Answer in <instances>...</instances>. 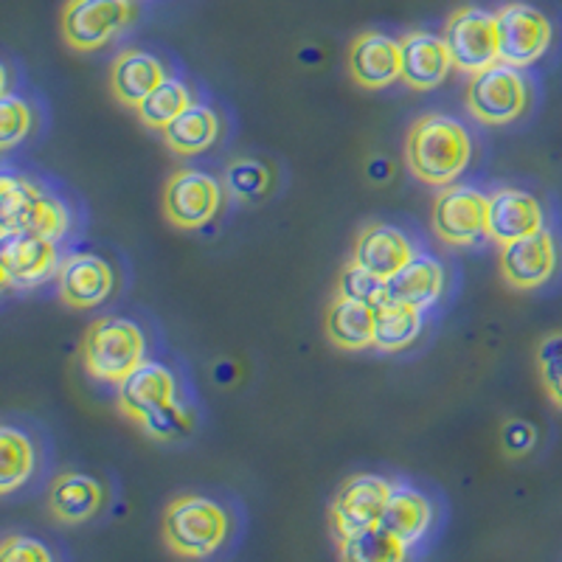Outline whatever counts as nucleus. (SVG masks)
Wrapping results in <instances>:
<instances>
[{
    "instance_id": "1",
    "label": "nucleus",
    "mask_w": 562,
    "mask_h": 562,
    "mask_svg": "<svg viewBox=\"0 0 562 562\" xmlns=\"http://www.w3.org/2000/svg\"><path fill=\"white\" fill-rule=\"evenodd\" d=\"M470 158V133L450 115H425L405 138V160L422 183L450 186L464 175Z\"/></svg>"
},
{
    "instance_id": "2",
    "label": "nucleus",
    "mask_w": 562,
    "mask_h": 562,
    "mask_svg": "<svg viewBox=\"0 0 562 562\" xmlns=\"http://www.w3.org/2000/svg\"><path fill=\"white\" fill-rule=\"evenodd\" d=\"M0 237H48L59 239L68 231L70 214L57 198L23 178L0 180Z\"/></svg>"
},
{
    "instance_id": "3",
    "label": "nucleus",
    "mask_w": 562,
    "mask_h": 562,
    "mask_svg": "<svg viewBox=\"0 0 562 562\" xmlns=\"http://www.w3.org/2000/svg\"><path fill=\"white\" fill-rule=\"evenodd\" d=\"M82 360L90 378L119 385L135 366L147 360V338L135 321L102 318L85 335Z\"/></svg>"
},
{
    "instance_id": "4",
    "label": "nucleus",
    "mask_w": 562,
    "mask_h": 562,
    "mask_svg": "<svg viewBox=\"0 0 562 562\" xmlns=\"http://www.w3.org/2000/svg\"><path fill=\"white\" fill-rule=\"evenodd\" d=\"M228 537V515L220 504L200 495H183L164 512V540L175 554L209 557Z\"/></svg>"
},
{
    "instance_id": "5",
    "label": "nucleus",
    "mask_w": 562,
    "mask_h": 562,
    "mask_svg": "<svg viewBox=\"0 0 562 562\" xmlns=\"http://www.w3.org/2000/svg\"><path fill=\"white\" fill-rule=\"evenodd\" d=\"M467 108L484 124L515 122L529 108V82L515 65H490L470 79Z\"/></svg>"
},
{
    "instance_id": "6",
    "label": "nucleus",
    "mask_w": 562,
    "mask_h": 562,
    "mask_svg": "<svg viewBox=\"0 0 562 562\" xmlns=\"http://www.w3.org/2000/svg\"><path fill=\"white\" fill-rule=\"evenodd\" d=\"M445 40H448L456 68L470 74V77L490 68V65L501 63L498 14L486 12V9H456L448 23H445Z\"/></svg>"
},
{
    "instance_id": "7",
    "label": "nucleus",
    "mask_w": 562,
    "mask_h": 562,
    "mask_svg": "<svg viewBox=\"0 0 562 562\" xmlns=\"http://www.w3.org/2000/svg\"><path fill=\"white\" fill-rule=\"evenodd\" d=\"M133 14V0H68L63 37L77 52H97L130 26Z\"/></svg>"
},
{
    "instance_id": "8",
    "label": "nucleus",
    "mask_w": 562,
    "mask_h": 562,
    "mask_svg": "<svg viewBox=\"0 0 562 562\" xmlns=\"http://www.w3.org/2000/svg\"><path fill=\"white\" fill-rule=\"evenodd\" d=\"M495 14H498L501 63L529 68L551 48L554 29H551V20L537 7L524 3V0H512Z\"/></svg>"
},
{
    "instance_id": "9",
    "label": "nucleus",
    "mask_w": 562,
    "mask_h": 562,
    "mask_svg": "<svg viewBox=\"0 0 562 562\" xmlns=\"http://www.w3.org/2000/svg\"><path fill=\"white\" fill-rule=\"evenodd\" d=\"M434 231L441 243L473 245L484 234H490V198L473 186L450 183L434 200Z\"/></svg>"
},
{
    "instance_id": "10",
    "label": "nucleus",
    "mask_w": 562,
    "mask_h": 562,
    "mask_svg": "<svg viewBox=\"0 0 562 562\" xmlns=\"http://www.w3.org/2000/svg\"><path fill=\"white\" fill-rule=\"evenodd\" d=\"M223 205V186L198 169H183L169 178L164 189V214L172 225L194 231L217 217Z\"/></svg>"
},
{
    "instance_id": "11",
    "label": "nucleus",
    "mask_w": 562,
    "mask_h": 562,
    "mask_svg": "<svg viewBox=\"0 0 562 562\" xmlns=\"http://www.w3.org/2000/svg\"><path fill=\"white\" fill-rule=\"evenodd\" d=\"M560 254H557L554 234L549 228H540L529 237L512 239L501 245V276L509 288L515 290H537L554 276Z\"/></svg>"
},
{
    "instance_id": "12",
    "label": "nucleus",
    "mask_w": 562,
    "mask_h": 562,
    "mask_svg": "<svg viewBox=\"0 0 562 562\" xmlns=\"http://www.w3.org/2000/svg\"><path fill=\"white\" fill-rule=\"evenodd\" d=\"M394 486L383 475H351L333 501V524L338 537L380 524Z\"/></svg>"
},
{
    "instance_id": "13",
    "label": "nucleus",
    "mask_w": 562,
    "mask_h": 562,
    "mask_svg": "<svg viewBox=\"0 0 562 562\" xmlns=\"http://www.w3.org/2000/svg\"><path fill=\"white\" fill-rule=\"evenodd\" d=\"M178 405V383L167 366L144 360L119 383V408L133 419L144 422L158 411Z\"/></svg>"
},
{
    "instance_id": "14",
    "label": "nucleus",
    "mask_w": 562,
    "mask_h": 562,
    "mask_svg": "<svg viewBox=\"0 0 562 562\" xmlns=\"http://www.w3.org/2000/svg\"><path fill=\"white\" fill-rule=\"evenodd\" d=\"M351 79L366 90H383L403 79V43L389 34L366 32L351 43Z\"/></svg>"
},
{
    "instance_id": "15",
    "label": "nucleus",
    "mask_w": 562,
    "mask_h": 562,
    "mask_svg": "<svg viewBox=\"0 0 562 562\" xmlns=\"http://www.w3.org/2000/svg\"><path fill=\"white\" fill-rule=\"evenodd\" d=\"M115 288L113 268L97 254L68 256L59 268V293L65 304L77 310L99 307Z\"/></svg>"
},
{
    "instance_id": "16",
    "label": "nucleus",
    "mask_w": 562,
    "mask_h": 562,
    "mask_svg": "<svg viewBox=\"0 0 562 562\" xmlns=\"http://www.w3.org/2000/svg\"><path fill=\"white\" fill-rule=\"evenodd\" d=\"M57 239L9 237L3 239V284L7 288H37L40 281L57 273Z\"/></svg>"
},
{
    "instance_id": "17",
    "label": "nucleus",
    "mask_w": 562,
    "mask_h": 562,
    "mask_svg": "<svg viewBox=\"0 0 562 562\" xmlns=\"http://www.w3.org/2000/svg\"><path fill=\"white\" fill-rule=\"evenodd\" d=\"M403 79L414 90H434L456 68L448 40L430 32H411L403 40Z\"/></svg>"
},
{
    "instance_id": "18",
    "label": "nucleus",
    "mask_w": 562,
    "mask_h": 562,
    "mask_svg": "<svg viewBox=\"0 0 562 562\" xmlns=\"http://www.w3.org/2000/svg\"><path fill=\"white\" fill-rule=\"evenodd\" d=\"M546 228L543 205L524 189H498L490 194V237L498 245L529 237Z\"/></svg>"
},
{
    "instance_id": "19",
    "label": "nucleus",
    "mask_w": 562,
    "mask_h": 562,
    "mask_svg": "<svg viewBox=\"0 0 562 562\" xmlns=\"http://www.w3.org/2000/svg\"><path fill=\"white\" fill-rule=\"evenodd\" d=\"M414 256V245H411V239L405 237L403 231L394 228V225L371 223L360 231L351 259L369 268L371 273H378L380 279H391Z\"/></svg>"
},
{
    "instance_id": "20",
    "label": "nucleus",
    "mask_w": 562,
    "mask_h": 562,
    "mask_svg": "<svg viewBox=\"0 0 562 562\" xmlns=\"http://www.w3.org/2000/svg\"><path fill=\"white\" fill-rule=\"evenodd\" d=\"M441 290H445V268L434 256L416 254L391 279H385V301H400L419 310L436 304Z\"/></svg>"
},
{
    "instance_id": "21",
    "label": "nucleus",
    "mask_w": 562,
    "mask_h": 562,
    "mask_svg": "<svg viewBox=\"0 0 562 562\" xmlns=\"http://www.w3.org/2000/svg\"><path fill=\"white\" fill-rule=\"evenodd\" d=\"M164 79H167V70L158 57L147 52H124L113 63L110 88L119 102L127 108H138Z\"/></svg>"
},
{
    "instance_id": "22",
    "label": "nucleus",
    "mask_w": 562,
    "mask_h": 562,
    "mask_svg": "<svg viewBox=\"0 0 562 562\" xmlns=\"http://www.w3.org/2000/svg\"><path fill=\"white\" fill-rule=\"evenodd\" d=\"M374 321H378V307L338 295L326 310V335L346 351L369 349L374 346Z\"/></svg>"
},
{
    "instance_id": "23",
    "label": "nucleus",
    "mask_w": 562,
    "mask_h": 562,
    "mask_svg": "<svg viewBox=\"0 0 562 562\" xmlns=\"http://www.w3.org/2000/svg\"><path fill=\"white\" fill-rule=\"evenodd\" d=\"M104 490L97 479L82 473L59 475L48 492V509L63 524H85L99 512Z\"/></svg>"
},
{
    "instance_id": "24",
    "label": "nucleus",
    "mask_w": 562,
    "mask_h": 562,
    "mask_svg": "<svg viewBox=\"0 0 562 562\" xmlns=\"http://www.w3.org/2000/svg\"><path fill=\"white\" fill-rule=\"evenodd\" d=\"M380 524L411 549V546L419 543L422 537L428 535L430 524H434V506H430V501L422 492L408 490V486H394Z\"/></svg>"
},
{
    "instance_id": "25",
    "label": "nucleus",
    "mask_w": 562,
    "mask_h": 562,
    "mask_svg": "<svg viewBox=\"0 0 562 562\" xmlns=\"http://www.w3.org/2000/svg\"><path fill=\"white\" fill-rule=\"evenodd\" d=\"M164 140L169 144V149H175L178 155H198L217 140L220 135V119L211 113L203 104H189L183 113L169 122L167 127L160 130Z\"/></svg>"
},
{
    "instance_id": "26",
    "label": "nucleus",
    "mask_w": 562,
    "mask_h": 562,
    "mask_svg": "<svg viewBox=\"0 0 562 562\" xmlns=\"http://www.w3.org/2000/svg\"><path fill=\"white\" fill-rule=\"evenodd\" d=\"M338 543L340 557L349 562H396L408 554V546L396 535H391L383 524L338 537Z\"/></svg>"
},
{
    "instance_id": "27",
    "label": "nucleus",
    "mask_w": 562,
    "mask_h": 562,
    "mask_svg": "<svg viewBox=\"0 0 562 562\" xmlns=\"http://www.w3.org/2000/svg\"><path fill=\"white\" fill-rule=\"evenodd\" d=\"M422 310L400 301H383L374 321V346L383 351H400L414 344L422 333Z\"/></svg>"
},
{
    "instance_id": "28",
    "label": "nucleus",
    "mask_w": 562,
    "mask_h": 562,
    "mask_svg": "<svg viewBox=\"0 0 562 562\" xmlns=\"http://www.w3.org/2000/svg\"><path fill=\"white\" fill-rule=\"evenodd\" d=\"M34 473V445L23 430H0V492L9 495Z\"/></svg>"
},
{
    "instance_id": "29",
    "label": "nucleus",
    "mask_w": 562,
    "mask_h": 562,
    "mask_svg": "<svg viewBox=\"0 0 562 562\" xmlns=\"http://www.w3.org/2000/svg\"><path fill=\"white\" fill-rule=\"evenodd\" d=\"M189 104H192L189 88H186L183 82H178V79L167 77L147 99H144V102L138 104V108H135V113H138V119L147 124V127L164 130L169 122H175Z\"/></svg>"
},
{
    "instance_id": "30",
    "label": "nucleus",
    "mask_w": 562,
    "mask_h": 562,
    "mask_svg": "<svg viewBox=\"0 0 562 562\" xmlns=\"http://www.w3.org/2000/svg\"><path fill=\"white\" fill-rule=\"evenodd\" d=\"M338 295L366 301L371 307H380L385 301V279H380L378 273H371L369 268H363V265L351 259L338 279Z\"/></svg>"
},
{
    "instance_id": "31",
    "label": "nucleus",
    "mask_w": 562,
    "mask_h": 562,
    "mask_svg": "<svg viewBox=\"0 0 562 562\" xmlns=\"http://www.w3.org/2000/svg\"><path fill=\"white\" fill-rule=\"evenodd\" d=\"M228 189L234 198L254 200L270 189V172L259 160H234L228 167Z\"/></svg>"
},
{
    "instance_id": "32",
    "label": "nucleus",
    "mask_w": 562,
    "mask_h": 562,
    "mask_svg": "<svg viewBox=\"0 0 562 562\" xmlns=\"http://www.w3.org/2000/svg\"><path fill=\"white\" fill-rule=\"evenodd\" d=\"M32 133V108L18 97L0 99V147L12 149L14 144Z\"/></svg>"
},
{
    "instance_id": "33",
    "label": "nucleus",
    "mask_w": 562,
    "mask_h": 562,
    "mask_svg": "<svg viewBox=\"0 0 562 562\" xmlns=\"http://www.w3.org/2000/svg\"><path fill=\"white\" fill-rule=\"evenodd\" d=\"M537 369H540V380L543 389H554L562 380V329L560 333H549L540 346H537Z\"/></svg>"
},
{
    "instance_id": "34",
    "label": "nucleus",
    "mask_w": 562,
    "mask_h": 562,
    "mask_svg": "<svg viewBox=\"0 0 562 562\" xmlns=\"http://www.w3.org/2000/svg\"><path fill=\"white\" fill-rule=\"evenodd\" d=\"M0 560L3 562H52V551L45 549L40 540L32 537H7V543L0 549Z\"/></svg>"
},
{
    "instance_id": "35",
    "label": "nucleus",
    "mask_w": 562,
    "mask_h": 562,
    "mask_svg": "<svg viewBox=\"0 0 562 562\" xmlns=\"http://www.w3.org/2000/svg\"><path fill=\"white\" fill-rule=\"evenodd\" d=\"M140 425H144V430H147L149 436H155V439H178L180 434H186V425H189V422H186L183 411H180L178 405H169V408L147 416Z\"/></svg>"
},
{
    "instance_id": "36",
    "label": "nucleus",
    "mask_w": 562,
    "mask_h": 562,
    "mask_svg": "<svg viewBox=\"0 0 562 562\" xmlns=\"http://www.w3.org/2000/svg\"><path fill=\"white\" fill-rule=\"evenodd\" d=\"M501 441L509 456H526L537 441V430L531 428L529 422L524 419H509L504 425V434H501Z\"/></svg>"
},
{
    "instance_id": "37",
    "label": "nucleus",
    "mask_w": 562,
    "mask_h": 562,
    "mask_svg": "<svg viewBox=\"0 0 562 562\" xmlns=\"http://www.w3.org/2000/svg\"><path fill=\"white\" fill-rule=\"evenodd\" d=\"M549 396H551V400H554V403L560 405V408H562V380H560V383L554 385V389H549Z\"/></svg>"
}]
</instances>
